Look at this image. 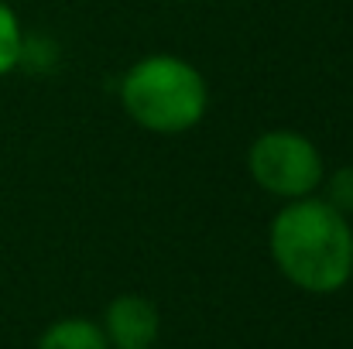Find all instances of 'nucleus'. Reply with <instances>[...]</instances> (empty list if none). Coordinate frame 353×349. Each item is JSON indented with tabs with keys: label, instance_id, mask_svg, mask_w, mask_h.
<instances>
[{
	"label": "nucleus",
	"instance_id": "1",
	"mask_svg": "<svg viewBox=\"0 0 353 349\" xmlns=\"http://www.w3.org/2000/svg\"><path fill=\"white\" fill-rule=\"evenodd\" d=\"M271 257L302 291L333 295L353 277V230L323 199H295L271 223Z\"/></svg>",
	"mask_w": 353,
	"mask_h": 349
},
{
	"label": "nucleus",
	"instance_id": "2",
	"mask_svg": "<svg viewBox=\"0 0 353 349\" xmlns=\"http://www.w3.org/2000/svg\"><path fill=\"white\" fill-rule=\"evenodd\" d=\"M120 100L127 116L144 130L182 134L203 120L210 93L199 69L189 62L175 55H148L123 76Z\"/></svg>",
	"mask_w": 353,
	"mask_h": 349
},
{
	"label": "nucleus",
	"instance_id": "3",
	"mask_svg": "<svg viewBox=\"0 0 353 349\" xmlns=\"http://www.w3.org/2000/svg\"><path fill=\"white\" fill-rule=\"evenodd\" d=\"M247 168L254 182L278 199H309L323 182L319 147L295 130H268L250 144Z\"/></svg>",
	"mask_w": 353,
	"mask_h": 349
},
{
	"label": "nucleus",
	"instance_id": "4",
	"mask_svg": "<svg viewBox=\"0 0 353 349\" xmlns=\"http://www.w3.org/2000/svg\"><path fill=\"white\" fill-rule=\"evenodd\" d=\"M103 336L117 349H144L158 336V308L144 295H120L103 319Z\"/></svg>",
	"mask_w": 353,
	"mask_h": 349
},
{
	"label": "nucleus",
	"instance_id": "5",
	"mask_svg": "<svg viewBox=\"0 0 353 349\" xmlns=\"http://www.w3.org/2000/svg\"><path fill=\"white\" fill-rule=\"evenodd\" d=\"M38 349H110L103 329L90 319H62L48 326L38 339Z\"/></svg>",
	"mask_w": 353,
	"mask_h": 349
},
{
	"label": "nucleus",
	"instance_id": "6",
	"mask_svg": "<svg viewBox=\"0 0 353 349\" xmlns=\"http://www.w3.org/2000/svg\"><path fill=\"white\" fill-rule=\"evenodd\" d=\"M24 55V41H21V28L10 7L0 3V76H7Z\"/></svg>",
	"mask_w": 353,
	"mask_h": 349
},
{
	"label": "nucleus",
	"instance_id": "7",
	"mask_svg": "<svg viewBox=\"0 0 353 349\" xmlns=\"http://www.w3.org/2000/svg\"><path fill=\"white\" fill-rule=\"evenodd\" d=\"M323 202H330L340 216H350L353 213V165L340 168V171L330 178V189H326V199H323Z\"/></svg>",
	"mask_w": 353,
	"mask_h": 349
},
{
	"label": "nucleus",
	"instance_id": "8",
	"mask_svg": "<svg viewBox=\"0 0 353 349\" xmlns=\"http://www.w3.org/2000/svg\"><path fill=\"white\" fill-rule=\"evenodd\" d=\"M144 349H151V346H144Z\"/></svg>",
	"mask_w": 353,
	"mask_h": 349
}]
</instances>
